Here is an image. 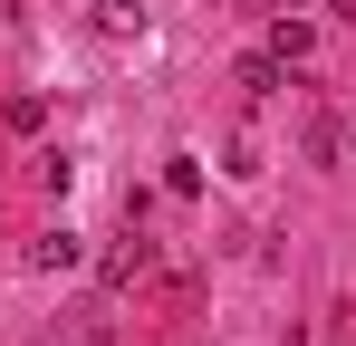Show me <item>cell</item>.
Returning <instances> with one entry per match:
<instances>
[{
    "label": "cell",
    "mask_w": 356,
    "mask_h": 346,
    "mask_svg": "<svg viewBox=\"0 0 356 346\" xmlns=\"http://www.w3.org/2000/svg\"><path fill=\"white\" fill-rule=\"evenodd\" d=\"M77 260H87V240H77V231H39V240H29V270H39V279H67V270H77Z\"/></svg>",
    "instance_id": "obj_1"
},
{
    "label": "cell",
    "mask_w": 356,
    "mask_h": 346,
    "mask_svg": "<svg viewBox=\"0 0 356 346\" xmlns=\"http://www.w3.org/2000/svg\"><path fill=\"white\" fill-rule=\"evenodd\" d=\"M145 270H154V240H116V250L97 260V279H106V288H135Z\"/></svg>",
    "instance_id": "obj_2"
},
{
    "label": "cell",
    "mask_w": 356,
    "mask_h": 346,
    "mask_svg": "<svg viewBox=\"0 0 356 346\" xmlns=\"http://www.w3.org/2000/svg\"><path fill=\"white\" fill-rule=\"evenodd\" d=\"M308 49H318V29L280 10V19H270V58H280V67H308Z\"/></svg>",
    "instance_id": "obj_3"
},
{
    "label": "cell",
    "mask_w": 356,
    "mask_h": 346,
    "mask_svg": "<svg viewBox=\"0 0 356 346\" xmlns=\"http://www.w3.org/2000/svg\"><path fill=\"white\" fill-rule=\"evenodd\" d=\"M241 87H250V97H270V87H280V58H270V49L241 58Z\"/></svg>",
    "instance_id": "obj_4"
},
{
    "label": "cell",
    "mask_w": 356,
    "mask_h": 346,
    "mask_svg": "<svg viewBox=\"0 0 356 346\" xmlns=\"http://www.w3.org/2000/svg\"><path fill=\"white\" fill-rule=\"evenodd\" d=\"M337 19H356V0H337Z\"/></svg>",
    "instance_id": "obj_5"
},
{
    "label": "cell",
    "mask_w": 356,
    "mask_h": 346,
    "mask_svg": "<svg viewBox=\"0 0 356 346\" xmlns=\"http://www.w3.org/2000/svg\"><path fill=\"white\" fill-rule=\"evenodd\" d=\"M270 10H298V0H270Z\"/></svg>",
    "instance_id": "obj_6"
},
{
    "label": "cell",
    "mask_w": 356,
    "mask_h": 346,
    "mask_svg": "<svg viewBox=\"0 0 356 346\" xmlns=\"http://www.w3.org/2000/svg\"><path fill=\"white\" fill-rule=\"evenodd\" d=\"M77 346H97V337H77Z\"/></svg>",
    "instance_id": "obj_7"
}]
</instances>
